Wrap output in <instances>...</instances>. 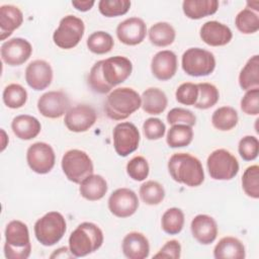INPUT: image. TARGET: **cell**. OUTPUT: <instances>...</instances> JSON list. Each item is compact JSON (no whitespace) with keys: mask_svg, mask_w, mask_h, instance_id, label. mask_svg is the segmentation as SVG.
I'll list each match as a JSON object with an SVG mask.
<instances>
[{"mask_svg":"<svg viewBox=\"0 0 259 259\" xmlns=\"http://www.w3.org/2000/svg\"><path fill=\"white\" fill-rule=\"evenodd\" d=\"M168 171L172 179L189 187H196L204 180L201 162L188 153H175L168 161Z\"/></svg>","mask_w":259,"mask_h":259,"instance_id":"obj_1","label":"cell"},{"mask_svg":"<svg viewBox=\"0 0 259 259\" xmlns=\"http://www.w3.org/2000/svg\"><path fill=\"white\" fill-rule=\"evenodd\" d=\"M142 105L140 94L133 88L120 87L111 91L104 103L106 115L113 120H123Z\"/></svg>","mask_w":259,"mask_h":259,"instance_id":"obj_2","label":"cell"},{"mask_svg":"<svg viewBox=\"0 0 259 259\" xmlns=\"http://www.w3.org/2000/svg\"><path fill=\"white\" fill-rule=\"evenodd\" d=\"M103 243L101 229L90 222L81 223L69 237V249L74 257H84L97 251Z\"/></svg>","mask_w":259,"mask_h":259,"instance_id":"obj_3","label":"cell"},{"mask_svg":"<svg viewBox=\"0 0 259 259\" xmlns=\"http://www.w3.org/2000/svg\"><path fill=\"white\" fill-rule=\"evenodd\" d=\"M31 244L27 226L21 221H11L5 229L4 255L7 259H27Z\"/></svg>","mask_w":259,"mask_h":259,"instance_id":"obj_4","label":"cell"},{"mask_svg":"<svg viewBox=\"0 0 259 259\" xmlns=\"http://www.w3.org/2000/svg\"><path fill=\"white\" fill-rule=\"evenodd\" d=\"M67 224L64 215L59 211H49L34 224L36 240L44 246L57 244L65 235Z\"/></svg>","mask_w":259,"mask_h":259,"instance_id":"obj_5","label":"cell"},{"mask_svg":"<svg viewBox=\"0 0 259 259\" xmlns=\"http://www.w3.org/2000/svg\"><path fill=\"white\" fill-rule=\"evenodd\" d=\"M61 165L66 177L76 184H80L86 177L93 174L94 170L90 157L78 149L67 151L62 158Z\"/></svg>","mask_w":259,"mask_h":259,"instance_id":"obj_6","label":"cell"},{"mask_svg":"<svg viewBox=\"0 0 259 259\" xmlns=\"http://www.w3.org/2000/svg\"><path fill=\"white\" fill-rule=\"evenodd\" d=\"M181 66L189 76H208L215 68V58L209 51L201 48H190L183 53Z\"/></svg>","mask_w":259,"mask_h":259,"instance_id":"obj_7","label":"cell"},{"mask_svg":"<svg viewBox=\"0 0 259 259\" xmlns=\"http://www.w3.org/2000/svg\"><path fill=\"white\" fill-rule=\"evenodd\" d=\"M85 25L81 18L74 15H66L59 23L53 34V40L57 47L63 50L75 48L84 35Z\"/></svg>","mask_w":259,"mask_h":259,"instance_id":"obj_8","label":"cell"},{"mask_svg":"<svg viewBox=\"0 0 259 259\" xmlns=\"http://www.w3.org/2000/svg\"><path fill=\"white\" fill-rule=\"evenodd\" d=\"M209 176L214 180H231L239 172L237 158L226 149H218L206 160Z\"/></svg>","mask_w":259,"mask_h":259,"instance_id":"obj_9","label":"cell"},{"mask_svg":"<svg viewBox=\"0 0 259 259\" xmlns=\"http://www.w3.org/2000/svg\"><path fill=\"white\" fill-rule=\"evenodd\" d=\"M112 137L114 150L120 157H126L139 148L141 139L140 132L138 127L130 121L117 123L113 128Z\"/></svg>","mask_w":259,"mask_h":259,"instance_id":"obj_10","label":"cell"},{"mask_svg":"<svg viewBox=\"0 0 259 259\" xmlns=\"http://www.w3.org/2000/svg\"><path fill=\"white\" fill-rule=\"evenodd\" d=\"M26 161L33 172L37 174H47L55 166L56 155L49 144L36 142L28 147Z\"/></svg>","mask_w":259,"mask_h":259,"instance_id":"obj_11","label":"cell"},{"mask_svg":"<svg viewBox=\"0 0 259 259\" xmlns=\"http://www.w3.org/2000/svg\"><path fill=\"white\" fill-rule=\"evenodd\" d=\"M102 76L106 84L112 89L124 82L132 74L133 64L123 56H114L102 60Z\"/></svg>","mask_w":259,"mask_h":259,"instance_id":"obj_12","label":"cell"},{"mask_svg":"<svg viewBox=\"0 0 259 259\" xmlns=\"http://www.w3.org/2000/svg\"><path fill=\"white\" fill-rule=\"evenodd\" d=\"M138 195L130 188H118L114 190L108 198V208L110 212L117 218H128L138 210Z\"/></svg>","mask_w":259,"mask_h":259,"instance_id":"obj_13","label":"cell"},{"mask_svg":"<svg viewBox=\"0 0 259 259\" xmlns=\"http://www.w3.org/2000/svg\"><path fill=\"white\" fill-rule=\"evenodd\" d=\"M70 107L68 95L61 90L44 93L37 100L39 113L48 118H59L64 115Z\"/></svg>","mask_w":259,"mask_h":259,"instance_id":"obj_14","label":"cell"},{"mask_svg":"<svg viewBox=\"0 0 259 259\" xmlns=\"http://www.w3.org/2000/svg\"><path fill=\"white\" fill-rule=\"evenodd\" d=\"M97 119L95 109L87 104H79L69 108L65 114V125L74 133H84L91 128Z\"/></svg>","mask_w":259,"mask_h":259,"instance_id":"obj_15","label":"cell"},{"mask_svg":"<svg viewBox=\"0 0 259 259\" xmlns=\"http://www.w3.org/2000/svg\"><path fill=\"white\" fill-rule=\"evenodd\" d=\"M32 54L30 42L22 37H13L1 46L2 61L9 66H20L24 64Z\"/></svg>","mask_w":259,"mask_h":259,"instance_id":"obj_16","label":"cell"},{"mask_svg":"<svg viewBox=\"0 0 259 259\" xmlns=\"http://www.w3.org/2000/svg\"><path fill=\"white\" fill-rule=\"evenodd\" d=\"M25 81L35 91L48 88L53 81V69L51 65L44 60L30 62L25 69Z\"/></svg>","mask_w":259,"mask_h":259,"instance_id":"obj_17","label":"cell"},{"mask_svg":"<svg viewBox=\"0 0 259 259\" xmlns=\"http://www.w3.org/2000/svg\"><path fill=\"white\" fill-rule=\"evenodd\" d=\"M147 25L142 18L130 17L121 21L116 27V36L126 46H137L146 36Z\"/></svg>","mask_w":259,"mask_h":259,"instance_id":"obj_18","label":"cell"},{"mask_svg":"<svg viewBox=\"0 0 259 259\" xmlns=\"http://www.w3.org/2000/svg\"><path fill=\"white\" fill-rule=\"evenodd\" d=\"M177 56L169 50L158 52L151 61L152 74L160 81H167L173 78L177 72Z\"/></svg>","mask_w":259,"mask_h":259,"instance_id":"obj_19","label":"cell"},{"mask_svg":"<svg viewBox=\"0 0 259 259\" xmlns=\"http://www.w3.org/2000/svg\"><path fill=\"white\" fill-rule=\"evenodd\" d=\"M199 35L210 47H223L232 40L233 32L228 25L217 20H209L202 24Z\"/></svg>","mask_w":259,"mask_h":259,"instance_id":"obj_20","label":"cell"},{"mask_svg":"<svg viewBox=\"0 0 259 259\" xmlns=\"http://www.w3.org/2000/svg\"><path fill=\"white\" fill-rule=\"evenodd\" d=\"M193 238L202 245L213 243L218 237V225L214 219L207 214L195 215L190 224Z\"/></svg>","mask_w":259,"mask_h":259,"instance_id":"obj_21","label":"cell"},{"mask_svg":"<svg viewBox=\"0 0 259 259\" xmlns=\"http://www.w3.org/2000/svg\"><path fill=\"white\" fill-rule=\"evenodd\" d=\"M121 250L128 259H145L150 254V244L144 234L131 232L124 236Z\"/></svg>","mask_w":259,"mask_h":259,"instance_id":"obj_22","label":"cell"},{"mask_svg":"<svg viewBox=\"0 0 259 259\" xmlns=\"http://www.w3.org/2000/svg\"><path fill=\"white\" fill-rule=\"evenodd\" d=\"M23 22L21 10L14 5H2L0 7V39L4 40L12 34Z\"/></svg>","mask_w":259,"mask_h":259,"instance_id":"obj_23","label":"cell"},{"mask_svg":"<svg viewBox=\"0 0 259 259\" xmlns=\"http://www.w3.org/2000/svg\"><path fill=\"white\" fill-rule=\"evenodd\" d=\"M11 128L18 139L29 141L38 136L41 124L39 120L32 115L20 114L12 119Z\"/></svg>","mask_w":259,"mask_h":259,"instance_id":"obj_24","label":"cell"},{"mask_svg":"<svg viewBox=\"0 0 259 259\" xmlns=\"http://www.w3.org/2000/svg\"><path fill=\"white\" fill-rule=\"evenodd\" d=\"M213 257L215 259H244L246 257L245 246L235 237H224L214 246Z\"/></svg>","mask_w":259,"mask_h":259,"instance_id":"obj_25","label":"cell"},{"mask_svg":"<svg viewBox=\"0 0 259 259\" xmlns=\"http://www.w3.org/2000/svg\"><path fill=\"white\" fill-rule=\"evenodd\" d=\"M142 108L148 114H161L168 105V99L163 90L157 87L146 89L142 96Z\"/></svg>","mask_w":259,"mask_h":259,"instance_id":"obj_26","label":"cell"},{"mask_svg":"<svg viewBox=\"0 0 259 259\" xmlns=\"http://www.w3.org/2000/svg\"><path fill=\"white\" fill-rule=\"evenodd\" d=\"M108 189L106 180L98 174H91L86 177L79 187V191L82 197L90 201H96L106 194Z\"/></svg>","mask_w":259,"mask_h":259,"instance_id":"obj_27","label":"cell"},{"mask_svg":"<svg viewBox=\"0 0 259 259\" xmlns=\"http://www.w3.org/2000/svg\"><path fill=\"white\" fill-rule=\"evenodd\" d=\"M219 1L217 0H185L182 3V10L190 19H201L212 15L218 11Z\"/></svg>","mask_w":259,"mask_h":259,"instance_id":"obj_28","label":"cell"},{"mask_svg":"<svg viewBox=\"0 0 259 259\" xmlns=\"http://www.w3.org/2000/svg\"><path fill=\"white\" fill-rule=\"evenodd\" d=\"M239 85L245 90L259 88V56L251 57L239 74Z\"/></svg>","mask_w":259,"mask_h":259,"instance_id":"obj_29","label":"cell"},{"mask_svg":"<svg viewBox=\"0 0 259 259\" xmlns=\"http://www.w3.org/2000/svg\"><path fill=\"white\" fill-rule=\"evenodd\" d=\"M175 37V29L168 22H157L153 24L149 29V39L151 44L156 47H168L173 44Z\"/></svg>","mask_w":259,"mask_h":259,"instance_id":"obj_30","label":"cell"},{"mask_svg":"<svg viewBox=\"0 0 259 259\" xmlns=\"http://www.w3.org/2000/svg\"><path fill=\"white\" fill-rule=\"evenodd\" d=\"M239 120L238 112L232 106H222L215 109L211 115L212 125L222 132L231 131Z\"/></svg>","mask_w":259,"mask_h":259,"instance_id":"obj_31","label":"cell"},{"mask_svg":"<svg viewBox=\"0 0 259 259\" xmlns=\"http://www.w3.org/2000/svg\"><path fill=\"white\" fill-rule=\"evenodd\" d=\"M193 139V131L187 124H173L167 133L166 142L170 148H182L190 145Z\"/></svg>","mask_w":259,"mask_h":259,"instance_id":"obj_32","label":"cell"},{"mask_svg":"<svg viewBox=\"0 0 259 259\" xmlns=\"http://www.w3.org/2000/svg\"><path fill=\"white\" fill-rule=\"evenodd\" d=\"M184 213L178 207L168 208L162 215L161 227L168 235L179 234L184 227Z\"/></svg>","mask_w":259,"mask_h":259,"instance_id":"obj_33","label":"cell"},{"mask_svg":"<svg viewBox=\"0 0 259 259\" xmlns=\"http://www.w3.org/2000/svg\"><path fill=\"white\" fill-rule=\"evenodd\" d=\"M87 48L89 49L90 52L96 55H104L109 53L113 46H114V40L112 36L103 30H98L92 32L86 41Z\"/></svg>","mask_w":259,"mask_h":259,"instance_id":"obj_34","label":"cell"},{"mask_svg":"<svg viewBox=\"0 0 259 259\" xmlns=\"http://www.w3.org/2000/svg\"><path fill=\"white\" fill-rule=\"evenodd\" d=\"M140 196L142 200L149 205H157L165 197V189L161 183L155 180L144 182L140 187Z\"/></svg>","mask_w":259,"mask_h":259,"instance_id":"obj_35","label":"cell"},{"mask_svg":"<svg viewBox=\"0 0 259 259\" xmlns=\"http://www.w3.org/2000/svg\"><path fill=\"white\" fill-rule=\"evenodd\" d=\"M4 104L12 109L22 107L27 100V92L20 84L12 83L7 85L2 94Z\"/></svg>","mask_w":259,"mask_h":259,"instance_id":"obj_36","label":"cell"},{"mask_svg":"<svg viewBox=\"0 0 259 259\" xmlns=\"http://www.w3.org/2000/svg\"><path fill=\"white\" fill-rule=\"evenodd\" d=\"M198 97L193 105L198 109H208L215 105L220 99V93L218 88L207 82L198 83Z\"/></svg>","mask_w":259,"mask_h":259,"instance_id":"obj_37","label":"cell"},{"mask_svg":"<svg viewBox=\"0 0 259 259\" xmlns=\"http://www.w3.org/2000/svg\"><path fill=\"white\" fill-rule=\"evenodd\" d=\"M235 24L238 30L244 34L255 33L259 29V16L252 9L244 8L236 15Z\"/></svg>","mask_w":259,"mask_h":259,"instance_id":"obj_38","label":"cell"},{"mask_svg":"<svg viewBox=\"0 0 259 259\" xmlns=\"http://www.w3.org/2000/svg\"><path fill=\"white\" fill-rule=\"evenodd\" d=\"M242 187L244 192L251 198H259V166H249L242 176Z\"/></svg>","mask_w":259,"mask_h":259,"instance_id":"obj_39","label":"cell"},{"mask_svg":"<svg viewBox=\"0 0 259 259\" xmlns=\"http://www.w3.org/2000/svg\"><path fill=\"white\" fill-rule=\"evenodd\" d=\"M131 8L128 0H100L98 2L99 12L105 17H116L124 15Z\"/></svg>","mask_w":259,"mask_h":259,"instance_id":"obj_40","label":"cell"},{"mask_svg":"<svg viewBox=\"0 0 259 259\" xmlns=\"http://www.w3.org/2000/svg\"><path fill=\"white\" fill-rule=\"evenodd\" d=\"M101 68H102V60L96 62L92 66L88 75V85L92 91L99 94H105L110 92L111 88L104 81Z\"/></svg>","mask_w":259,"mask_h":259,"instance_id":"obj_41","label":"cell"},{"mask_svg":"<svg viewBox=\"0 0 259 259\" xmlns=\"http://www.w3.org/2000/svg\"><path fill=\"white\" fill-rule=\"evenodd\" d=\"M150 172L148 161L143 156H135L126 164V173L135 181L145 180Z\"/></svg>","mask_w":259,"mask_h":259,"instance_id":"obj_42","label":"cell"},{"mask_svg":"<svg viewBox=\"0 0 259 259\" xmlns=\"http://www.w3.org/2000/svg\"><path fill=\"white\" fill-rule=\"evenodd\" d=\"M240 156L245 161H253L258 157L259 141L254 136L243 137L238 145Z\"/></svg>","mask_w":259,"mask_h":259,"instance_id":"obj_43","label":"cell"},{"mask_svg":"<svg viewBox=\"0 0 259 259\" xmlns=\"http://www.w3.org/2000/svg\"><path fill=\"white\" fill-rule=\"evenodd\" d=\"M176 100L184 105H194L198 97L197 84L185 82L178 86L175 92Z\"/></svg>","mask_w":259,"mask_h":259,"instance_id":"obj_44","label":"cell"},{"mask_svg":"<svg viewBox=\"0 0 259 259\" xmlns=\"http://www.w3.org/2000/svg\"><path fill=\"white\" fill-rule=\"evenodd\" d=\"M167 121L169 124H187L193 126L196 123V116L194 113L186 108L174 107L167 113Z\"/></svg>","mask_w":259,"mask_h":259,"instance_id":"obj_45","label":"cell"},{"mask_svg":"<svg viewBox=\"0 0 259 259\" xmlns=\"http://www.w3.org/2000/svg\"><path fill=\"white\" fill-rule=\"evenodd\" d=\"M143 131L145 137L148 140H159L164 137L166 132V125L160 118L150 117L145 120L143 124Z\"/></svg>","mask_w":259,"mask_h":259,"instance_id":"obj_46","label":"cell"},{"mask_svg":"<svg viewBox=\"0 0 259 259\" xmlns=\"http://www.w3.org/2000/svg\"><path fill=\"white\" fill-rule=\"evenodd\" d=\"M241 109L248 115L259 114V88L246 91L241 99Z\"/></svg>","mask_w":259,"mask_h":259,"instance_id":"obj_47","label":"cell"},{"mask_svg":"<svg viewBox=\"0 0 259 259\" xmlns=\"http://www.w3.org/2000/svg\"><path fill=\"white\" fill-rule=\"evenodd\" d=\"M181 256V245L177 240H170L154 255V258H173L178 259Z\"/></svg>","mask_w":259,"mask_h":259,"instance_id":"obj_48","label":"cell"},{"mask_svg":"<svg viewBox=\"0 0 259 259\" xmlns=\"http://www.w3.org/2000/svg\"><path fill=\"white\" fill-rule=\"evenodd\" d=\"M94 4H95V1H93V0H73L72 1V5L77 10L82 11V12H86V11L90 10Z\"/></svg>","mask_w":259,"mask_h":259,"instance_id":"obj_49","label":"cell"},{"mask_svg":"<svg viewBox=\"0 0 259 259\" xmlns=\"http://www.w3.org/2000/svg\"><path fill=\"white\" fill-rule=\"evenodd\" d=\"M50 257L51 258H74L70 249H68L67 247H62L55 250Z\"/></svg>","mask_w":259,"mask_h":259,"instance_id":"obj_50","label":"cell"},{"mask_svg":"<svg viewBox=\"0 0 259 259\" xmlns=\"http://www.w3.org/2000/svg\"><path fill=\"white\" fill-rule=\"evenodd\" d=\"M1 134H2V147H1V151H4V149L6 148V145H7V143H6L5 141H6V140L8 141V138L6 137V134H5V132H4L3 128L1 130Z\"/></svg>","mask_w":259,"mask_h":259,"instance_id":"obj_51","label":"cell"},{"mask_svg":"<svg viewBox=\"0 0 259 259\" xmlns=\"http://www.w3.org/2000/svg\"><path fill=\"white\" fill-rule=\"evenodd\" d=\"M247 6H250V7H253V9L255 11H258L259 10V2L258 1H249L247 2Z\"/></svg>","mask_w":259,"mask_h":259,"instance_id":"obj_52","label":"cell"}]
</instances>
